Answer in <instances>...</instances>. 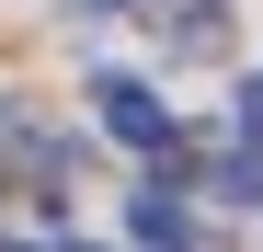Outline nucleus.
Returning a JSON list of instances; mask_svg holds the SVG:
<instances>
[{
	"instance_id": "f257e3e1",
	"label": "nucleus",
	"mask_w": 263,
	"mask_h": 252,
	"mask_svg": "<svg viewBox=\"0 0 263 252\" xmlns=\"http://www.w3.org/2000/svg\"><path fill=\"white\" fill-rule=\"evenodd\" d=\"M92 103H103V126H115L126 149H172V103L149 92V80H126V69H103V80H92Z\"/></svg>"
},
{
	"instance_id": "f03ea898",
	"label": "nucleus",
	"mask_w": 263,
	"mask_h": 252,
	"mask_svg": "<svg viewBox=\"0 0 263 252\" xmlns=\"http://www.w3.org/2000/svg\"><path fill=\"white\" fill-rule=\"evenodd\" d=\"M160 46L172 58H229V0H160Z\"/></svg>"
},
{
	"instance_id": "7ed1b4c3",
	"label": "nucleus",
	"mask_w": 263,
	"mask_h": 252,
	"mask_svg": "<svg viewBox=\"0 0 263 252\" xmlns=\"http://www.w3.org/2000/svg\"><path fill=\"white\" fill-rule=\"evenodd\" d=\"M126 229H138L149 252H183L195 229H183V195H172V184H138V206H126Z\"/></svg>"
},
{
	"instance_id": "20e7f679",
	"label": "nucleus",
	"mask_w": 263,
	"mask_h": 252,
	"mask_svg": "<svg viewBox=\"0 0 263 252\" xmlns=\"http://www.w3.org/2000/svg\"><path fill=\"white\" fill-rule=\"evenodd\" d=\"M217 195H229V206H263V138H252V149H229V160H217Z\"/></svg>"
},
{
	"instance_id": "39448f33",
	"label": "nucleus",
	"mask_w": 263,
	"mask_h": 252,
	"mask_svg": "<svg viewBox=\"0 0 263 252\" xmlns=\"http://www.w3.org/2000/svg\"><path fill=\"white\" fill-rule=\"evenodd\" d=\"M92 12H126V0H92Z\"/></svg>"
},
{
	"instance_id": "423d86ee",
	"label": "nucleus",
	"mask_w": 263,
	"mask_h": 252,
	"mask_svg": "<svg viewBox=\"0 0 263 252\" xmlns=\"http://www.w3.org/2000/svg\"><path fill=\"white\" fill-rule=\"evenodd\" d=\"M69 252H92V241H69Z\"/></svg>"
}]
</instances>
